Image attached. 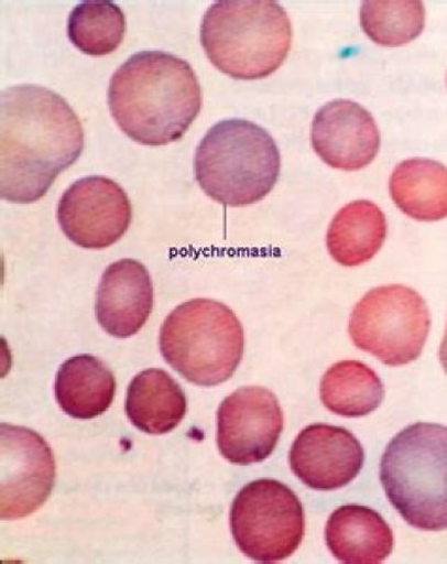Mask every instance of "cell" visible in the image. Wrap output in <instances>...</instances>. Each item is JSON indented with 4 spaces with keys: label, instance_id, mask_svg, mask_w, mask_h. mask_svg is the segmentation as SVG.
I'll return each mask as SVG.
<instances>
[{
    "label": "cell",
    "instance_id": "18",
    "mask_svg": "<svg viewBox=\"0 0 447 564\" xmlns=\"http://www.w3.org/2000/svg\"><path fill=\"white\" fill-rule=\"evenodd\" d=\"M386 231L384 213L374 203H349L330 221L326 239L329 256L344 267L363 265L382 249Z\"/></svg>",
    "mask_w": 447,
    "mask_h": 564
},
{
    "label": "cell",
    "instance_id": "20",
    "mask_svg": "<svg viewBox=\"0 0 447 564\" xmlns=\"http://www.w3.org/2000/svg\"><path fill=\"white\" fill-rule=\"evenodd\" d=\"M384 386L371 367L357 361L335 364L320 379V402L346 417L373 413L384 400Z\"/></svg>",
    "mask_w": 447,
    "mask_h": 564
},
{
    "label": "cell",
    "instance_id": "9",
    "mask_svg": "<svg viewBox=\"0 0 447 564\" xmlns=\"http://www.w3.org/2000/svg\"><path fill=\"white\" fill-rule=\"evenodd\" d=\"M56 468L52 447L28 427L0 426V518L34 513L51 496Z\"/></svg>",
    "mask_w": 447,
    "mask_h": 564
},
{
    "label": "cell",
    "instance_id": "16",
    "mask_svg": "<svg viewBox=\"0 0 447 564\" xmlns=\"http://www.w3.org/2000/svg\"><path fill=\"white\" fill-rule=\"evenodd\" d=\"M126 414L143 433L167 434L186 416L187 398L176 379L163 369H144L129 387Z\"/></svg>",
    "mask_w": 447,
    "mask_h": 564
},
{
    "label": "cell",
    "instance_id": "19",
    "mask_svg": "<svg viewBox=\"0 0 447 564\" xmlns=\"http://www.w3.org/2000/svg\"><path fill=\"white\" fill-rule=\"evenodd\" d=\"M389 192L405 216L419 221L447 218V169L444 164L412 159L397 164Z\"/></svg>",
    "mask_w": 447,
    "mask_h": 564
},
{
    "label": "cell",
    "instance_id": "5",
    "mask_svg": "<svg viewBox=\"0 0 447 564\" xmlns=\"http://www.w3.org/2000/svg\"><path fill=\"white\" fill-rule=\"evenodd\" d=\"M381 481L411 527L447 530V426L416 423L397 433L383 454Z\"/></svg>",
    "mask_w": 447,
    "mask_h": 564
},
{
    "label": "cell",
    "instance_id": "10",
    "mask_svg": "<svg viewBox=\"0 0 447 564\" xmlns=\"http://www.w3.org/2000/svg\"><path fill=\"white\" fill-rule=\"evenodd\" d=\"M132 208L128 194L115 181L92 176L67 188L57 207L61 228L75 246L106 249L129 230Z\"/></svg>",
    "mask_w": 447,
    "mask_h": 564
},
{
    "label": "cell",
    "instance_id": "6",
    "mask_svg": "<svg viewBox=\"0 0 447 564\" xmlns=\"http://www.w3.org/2000/svg\"><path fill=\"white\" fill-rule=\"evenodd\" d=\"M244 329L228 306L194 299L165 318L160 348L165 362L188 382L214 387L237 372L244 355Z\"/></svg>",
    "mask_w": 447,
    "mask_h": 564
},
{
    "label": "cell",
    "instance_id": "13",
    "mask_svg": "<svg viewBox=\"0 0 447 564\" xmlns=\"http://www.w3.org/2000/svg\"><path fill=\"white\" fill-rule=\"evenodd\" d=\"M310 143L329 167L351 172L375 160L381 149V133L364 107L349 100H335L315 115Z\"/></svg>",
    "mask_w": 447,
    "mask_h": 564
},
{
    "label": "cell",
    "instance_id": "21",
    "mask_svg": "<svg viewBox=\"0 0 447 564\" xmlns=\"http://www.w3.org/2000/svg\"><path fill=\"white\" fill-rule=\"evenodd\" d=\"M124 34L126 17L110 0H85L73 9L67 22V36L86 55L112 54Z\"/></svg>",
    "mask_w": 447,
    "mask_h": 564
},
{
    "label": "cell",
    "instance_id": "17",
    "mask_svg": "<svg viewBox=\"0 0 447 564\" xmlns=\"http://www.w3.org/2000/svg\"><path fill=\"white\" fill-rule=\"evenodd\" d=\"M116 379L101 359L90 355L67 359L55 379V397L63 412L75 420H94L113 402Z\"/></svg>",
    "mask_w": 447,
    "mask_h": 564
},
{
    "label": "cell",
    "instance_id": "3",
    "mask_svg": "<svg viewBox=\"0 0 447 564\" xmlns=\"http://www.w3.org/2000/svg\"><path fill=\"white\" fill-rule=\"evenodd\" d=\"M200 43L210 63L238 80H259L284 64L293 26L272 0H219L200 25Z\"/></svg>",
    "mask_w": 447,
    "mask_h": 564
},
{
    "label": "cell",
    "instance_id": "22",
    "mask_svg": "<svg viewBox=\"0 0 447 564\" xmlns=\"http://www.w3.org/2000/svg\"><path fill=\"white\" fill-rule=\"evenodd\" d=\"M361 26L378 45L403 46L423 33L425 8L416 0L364 2L361 7Z\"/></svg>",
    "mask_w": 447,
    "mask_h": 564
},
{
    "label": "cell",
    "instance_id": "15",
    "mask_svg": "<svg viewBox=\"0 0 447 564\" xmlns=\"http://www.w3.org/2000/svg\"><path fill=\"white\" fill-rule=\"evenodd\" d=\"M326 543L334 556L346 564H379L394 547L393 531L386 521L366 506L347 505L330 514Z\"/></svg>",
    "mask_w": 447,
    "mask_h": 564
},
{
    "label": "cell",
    "instance_id": "4",
    "mask_svg": "<svg viewBox=\"0 0 447 564\" xmlns=\"http://www.w3.org/2000/svg\"><path fill=\"white\" fill-rule=\"evenodd\" d=\"M281 158L271 134L241 119L212 126L198 145L194 173L209 198L224 206L246 207L276 186Z\"/></svg>",
    "mask_w": 447,
    "mask_h": 564
},
{
    "label": "cell",
    "instance_id": "7",
    "mask_svg": "<svg viewBox=\"0 0 447 564\" xmlns=\"http://www.w3.org/2000/svg\"><path fill=\"white\" fill-rule=\"evenodd\" d=\"M425 300L404 285L379 286L366 294L349 318V336L359 349L386 366L421 357L430 330Z\"/></svg>",
    "mask_w": 447,
    "mask_h": 564
},
{
    "label": "cell",
    "instance_id": "23",
    "mask_svg": "<svg viewBox=\"0 0 447 564\" xmlns=\"http://www.w3.org/2000/svg\"><path fill=\"white\" fill-rule=\"evenodd\" d=\"M440 362L443 365L444 371L447 375V326H446V333L441 343L440 347Z\"/></svg>",
    "mask_w": 447,
    "mask_h": 564
},
{
    "label": "cell",
    "instance_id": "1",
    "mask_svg": "<svg viewBox=\"0 0 447 564\" xmlns=\"http://www.w3.org/2000/svg\"><path fill=\"white\" fill-rule=\"evenodd\" d=\"M84 145L81 121L61 95L43 86L9 87L0 97V196L42 199Z\"/></svg>",
    "mask_w": 447,
    "mask_h": 564
},
{
    "label": "cell",
    "instance_id": "12",
    "mask_svg": "<svg viewBox=\"0 0 447 564\" xmlns=\"http://www.w3.org/2000/svg\"><path fill=\"white\" fill-rule=\"evenodd\" d=\"M364 464L357 437L341 426L310 424L290 452L291 470L308 488L334 491L353 481Z\"/></svg>",
    "mask_w": 447,
    "mask_h": 564
},
{
    "label": "cell",
    "instance_id": "8",
    "mask_svg": "<svg viewBox=\"0 0 447 564\" xmlns=\"http://www.w3.org/2000/svg\"><path fill=\"white\" fill-rule=\"evenodd\" d=\"M232 538L257 563L272 564L293 556L305 536V511L296 494L277 480L244 486L230 510Z\"/></svg>",
    "mask_w": 447,
    "mask_h": 564
},
{
    "label": "cell",
    "instance_id": "14",
    "mask_svg": "<svg viewBox=\"0 0 447 564\" xmlns=\"http://www.w3.org/2000/svg\"><path fill=\"white\" fill-rule=\"evenodd\" d=\"M153 284L142 262L122 259L103 272L95 313L107 334L129 338L148 323L153 310Z\"/></svg>",
    "mask_w": 447,
    "mask_h": 564
},
{
    "label": "cell",
    "instance_id": "2",
    "mask_svg": "<svg viewBox=\"0 0 447 564\" xmlns=\"http://www.w3.org/2000/svg\"><path fill=\"white\" fill-rule=\"evenodd\" d=\"M109 107L116 123L144 145L179 141L201 109V90L193 67L176 55L142 52L112 76Z\"/></svg>",
    "mask_w": 447,
    "mask_h": 564
},
{
    "label": "cell",
    "instance_id": "11",
    "mask_svg": "<svg viewBox=\"0 0 447 564\" xmlns=\"http://www.w3.org/2000/svg\"><path fill=\"white\" fill-rule=\"evenodd\" d=\"M283 431V410L266 388L242 387L219 406L217 443L220 454L232 464L264 462Z\"/></svg>",
    "mask_w": 447,
    "mask_h": 564
}]
</instances>
